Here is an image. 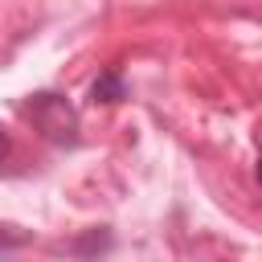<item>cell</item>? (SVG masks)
<instances>
[{"mask_svg":"<svg viewBox=\"0 0 262 262\" xmlns=\"http://www.w3.org/2000/svg\"><path fill=\"white\" fill-rule=\"evenodd\" d=\"M25 115L33 119V127L53 139V143H78V111L66 102V94H53V90H41L25 102Z\"/></svg>","mask_w":262,"mask_h":262,"instance_id":"cell-1","label":"cell"},{"mask_svg":"<svg viewBox=\"0 0 262 262\" xmlns=\"http://www.w3.org/2000/svg\"><path fill=\"white\" fill-rule=\"evenodd\" d=\"M123 98H127V82H123V74H119V70H102V74L94 78V86H90V102L111 106V102H123Z\"/></svg>","mask_w":262,"mask_h":262,"instance_id":"cell-2","label":"cell"},{"mask_svg":"<svg viewBox=\"0 0 262 262\" xmlns=\"http://www.w3.org/2000/svg\"><path fill=\"white\" fill-rule=\"evenodd\" d=\"M106 250H111V229H90V233L66 242V254H78V258H86V254H106Z\"/></svg>","mask_w":262,"mask_h":262,"instance_id":"cell-3","label":"cell"},{"mask_svg":"<svg viewBox=\"0 0 262 262\" xmlns=\"http://www.w3.org/2000/svg\"><path fill=\"white\" fill-rule=\"evenodd\" d=\"M25 242H29V233H25L20 225H0V254H4V250H20Z\"/></svg>","mask_w":262,"mask_h":262,"instance_id":"cell-4","label":"cell"},{"mask_svg":"<svg viewBox=\"0 0 262 262\" xmlns=\"http://www.w3.org/2000/svg\"><path fill=\"white\" fill-rule=\"evenodd\" d=\"M4 156H8V131L0 127V160H4Z\"/></svg>","mask_w":262,"mask_h":262,"instance_id":"cell-5","label":"cell"},{"mask_svg":"<svg viewBox=\"0 0 262 262\" xmlns=\"http://www.w3.org/2000/svg\"><path fill=\"white\" fill-rule=\"evenodd\" d=\"M254 176H258V184H262V156H258V168H254Z\"/></svg>","mask_w":262,"mask_h":262,"instance_id":"cell-6","label":"cell"}]
</instances>
